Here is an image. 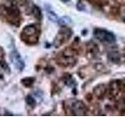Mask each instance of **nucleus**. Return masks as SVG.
I'll return each mask as SVG.
<instances>
[{
	"mask_svg": "<svg viewBox=\"0 0 125 117\" xmlns=\"http://www.w3.org/2000/svg\"><path fill=\"white\" fill-rule=\"evenodd\" d=\"M39 32L34 25H27L23 28L21 38V40L27 45H35L38 42Z\"/></svg>",
	"mask_w": 125,
	"mask_h": 117,
	"instance_id": "1",
	"label": "nucleus"
},
{
	"mask_svg": "<svg viewBox=\"0 0 125 117\" xmlns=\"http://www.w3.org/2000/svg\"><path fill=\"white\" fill-rule=\"evenodd\" d=\"M93 34L96 39L105 43H113L116 41V37L110 31L105 29L96 28L94 30Z\"/></svg>",
	"mask_w": 125,
	"mask_h": 117,
	"instance_id": "2",
	"label": "nucleus"
},
{
	"mask_svg": "<svg viewBox=\"0 0 125 117\" xmlns=\"http://www.w3.org/2000/svg\"><path fill=\"white\" fill-rule=\"evenodd\" d=\"M72 35V30L68 27H62L58 32L56 38L54 40L53 45L56 48L61 46L66 43L70 38Z\"/></svg>",
	"mask_w": 125,
	"mask_h": 117,
	"instance_id": "3",
	"label": "nucleus"
},
{
	"mask_svg": "<svg viewBox=\"0 0 125 117\" xmlns=\"http://www.w3.org/2000/svg\"><path fill=\"white\" fill-rule=\"evenodd\" d=\"M68 108L70 109V113L74 116H84L88 110L85 104L79 100L70 101Z\"/></svg>",
	"mask_w": 125,
	"mask_h": 117,
	"instance_id": "4",
	"label": "nucleus"
},
{
	"mask_svg": "<svg viewBox=\"0 0 125 117\" xmlns=\"http://www.w3.org/2000/svg\"><path fill=\"white\" fill-rule=\"evenodd\" d=\"M124 86L122 82L120 80H113L109 84L108 91L109 96L113 98V99H118L120 98V94L123 91Z\"/></svg>",
	"mask_w": 125,
	"mask_h": 117,
	"instance_id": "5",
	"label": "nucleus"
},
{
	"mask_svg": "<svg viewBox=\"0 0 125 117\" xmlns=\"http://www.w3.org/2000/svg\"><path fill=\"white\" fill-rule=\"evenodd\" d=\"M10 58L11 62L14 65V66L17 68L20 71L24 69L25 67V63L23 60L22 59V58L21 56V55L19 54V52L17 50H13L10 54Z\"/></svg>",
	"mask_w": 125,
	"mask_h": 117,
	"instance_id": "6",
	"label": "nucleus"
},
{
	"mask_svg": "<svg viewBox=\"0 0 125 117\" xmlns=\"http://www.w3.org/2000/svg\"><path fill=\"white\" fill-rule=\"evenodd\" d=\"M4 10H5L8 17L13 19L15 21H17V20L19 18L20 15H21V12H20L19 8L13 3L6 6L5 8H4Z\"/></svg>",
	"mask_w": 125,
	"mask_h": 117,
	"instance_id": "7",
	"label": "nucleus"
},
{
	"mask_svg": "<svg viewBox=\"0 0 125 117\" xmlns=\"http://www.w3.org/2000/svg\"><path fill=\"white\" fill-rule=\"evenodd\" d=\"M107 91L108 88L105 84H99L94 88V94H95L97 98L99 99H103L105 95H106Z\"/></svg>",
	"mask_w": 125,
	"mask_h": 117,
	"instance_id": "8",
	"label": "nucleus"
},
{
	"mask_svg": "<svg viewBox=\"0 0 125 117\" xmlns=\"http://www.w3.org/2000/svg\"><path fill=\"white\" fill-rule=\"evenodd\" d=\"M57 62L59 64L62 66H70L72 65H74L76 62V59L74 57H66L63 56H61L60 57L58 58Z\"/></svg>",
	"mask_w": 125,
	"mask_h": 117,
	"instance_id": "9",
	"label": "nucleus"
},
{
	"mask_svg": "<svg viewBox=\"0 0 125 117\" xmlns=\"http://www.w3.org/2000/svg\"><path fill=\"white\" fill-rule=\"evenodd\" d=\"M108 58L109 60H110L112 62H114V63H118V62L120 61V56L119 52H114V51H113V52H110L108 53Z\"/></svg>",
	"mask_w": 125,
	"mask_h": 117,
	"instance_id": "10",
	"label": "nucleus"
},
{
	"mask_svg": "<svg viewBox=\"0 0 125 117\" xmlns=\"http://www.w3.org/2000/svg\"><path fill=\"white\" fill-rule=\"evenodd\" d=\"M32 13L34 15V17L38 19V20H41L42 19V11L40 10V8L38 6L34 5L32 8Z\"/></svg>",
	"mask_w": 125,
	"mask_h": 117,
	"instance_id": "11",
	"label": "nucleus"
},
{
	"mask_svg": "<svg viewBox=\"0 0 125 117\" xmlns=\"http://www.w3.org/2000/svg\"><path fill=\"white\" fill-rule=\"evenodd\" d=\"M34 82V78L33 77H25L21 80V84L27 88H30L33 85Z\"/></svg>",
	"mask_w": 125,
	"mask_h": 117,
	"instance_id": "12",
	"label": "nucleus"
},
{
	"mask_svg": "<svg viewBox=\"0 0 125 117\" xmlns=\"http://www.w3.org/2000/svg\"><path fill=\"white\" fill-rule=\"evenodd\" d=\"M47 17H48V19L50 21L56 23L59 20V18L57 17V15L54 13L53 11L52 10H48L47 11Z\"/></svg>",
	"mask_w": 125,
	"mask_h": 117,
	"instance_id": "13",
	"label": "nucleus"
},
{
	"mask_svg": "<svg viewBox=\"0 0 125 117\" xmlns=\"http://www.w3.org/2000/svg\"><path fill=\"white\" fill-rule=\"evenodd\" d=\"M99 52V49H98V47L95 44H94V43H92V44H89L88 45V52L93 55V56H95Z\"/></svg>",
	"mask_w": 125,
	"mask_h": 117,
	"instance_id": "14",
	"label": "nucleus"
},
{
	"mask_svg": "<svg viewBox=\"0 0 125 117\" xmlns=\"http://www.w3.org/2000/svg\"><path fill=\"white\" fill-rule=\"evenodd\" d=\"M25 100H26L27 104L28 105H30V106H31V107H34L35 105H36V101H35L34 98L31 95H27L26 97Z\"/></svg>",
	"mask_w": 125,
	"mask_h": 117,
	"instance_id": "15",
	"label": "nucleus"
},
{
	"mask_svg": "<svg viewBox=\"0 0 125 117\" xmlns=\"http://www.w3.org/2000/svg\"><path fill=\"white\" fill-rule=\"evenodd\" d=\"M70 20H70V18L64 17H62L60 19H59L58 23H60V25H66V24H67V23H69L70 22Z\"/></svg>",
	"mask_w": 125,
	"mask_h": 117,
	"instance_id": "16",
	"label": "nucleus"
},
{
	"mask_svg": "<svg viewBox=\"0 0 125 117\" xmlns=\"http://www.w3.org/2000/svg\"><path fill=\"white\" fill-rule=\"evenodd\" d=\"M0 66L3 69H5L6 71V70H8L9 71L10 70V67H9V66H8V64L6 63V62L4 61V60H2V61H0Z\"/></svg>",
	"mask_w": 125,
	"mask_h": 117,
	"instance_id": "17",
	"label": "nucleus"
},
{
	"mask_svg": "<svg viewBox=\"0 0 125 117\" xmlns=\"http://www.w3.org/2000/svg\"><path fill=\"white\" fill-rule=\"evenodd\" d=\"M62 1H63V2H66V1H68V0H62Z\"/></svg>",
	"mask_w": 125,
	"mask_h": 117,
	"instance_id": "18",
	"label": "nucleus"
},
{
	"mask_svg": "<svg viewBox=\"0 0 125 117\" xmlns=\"http://www.w3.org/2000/svg\"><path fill=\"white\" fill-rule=\"evenodd\" d=\"M124 22H125V17H124Z\"/></svg>",
	"mask_w": 125,
	"mask_h": 117,
	"instance_id": "19",
	"label": "nucleus"
}]
</instances>
